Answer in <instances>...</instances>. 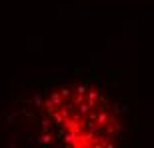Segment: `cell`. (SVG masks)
I'll use <instances>...</instances> for the list:
<instances>
[{"instance_id":"obj_1","label":"cell","mask_w":154,"mask_h":148,"mask_svg":"<svg viewBox=\"0 0 154 148\" xmlns=\"http://www.w3.org/2000/svg\"><path fill=\"white\" fill-rule=\"evenodd\" d=\"M46 110L70 146H110L118 136V124L104 98L92 90H60L48 100Z\"/></svg>"}]
</instances>
